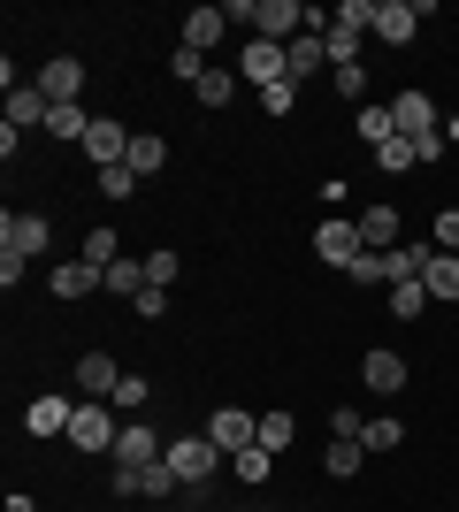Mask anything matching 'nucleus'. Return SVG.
Segmentation results:
<instances>
[{"label": "nucleus", "mask_w": 459, "mask_h": 512, "mask_svg": "<svg viewBox=\"0 0 459 512\" xmlns=\"http://www.w3.org/2000/svg\"><path fill=\"white\" fill-rule=\"evenodd\" d=\"M161 459H169V474L184 482V490H207V482H215V467H222V444H215V436H176Z\"/></svg>", "instance_id": "nucleus-1"}, {"label": "nucleus", "mask_w": 459, "mask_h": 512, "mask_svg": "<svg viewBox=\"0 0 459 512\" xmlns=\"http://www.w3.org/2000/svg\"><path fill=\"white\" fill-rule=\"evenodd\" d=\"M115 436H123V413H115L108 398H77L69 444H77V451H115Z\"/></svg>", "instance_id": "nucleus-2"}, {"label": "nucleus", "mask_w": 459, "mask_h": 512, "mask_svg": "<svg viewBox=\"0 0 459 512\" xmlns=\"http://www.w3.org/2000/svg\"><path fill=\"white\" fill-rule=\"evenodd\" d=\"M46 245H54V222H46V214H31V207H8V214H0V253L39 260Z\"/></svg>", "instance_id": "nucleus-3"}, {"label": "nucleus", "mask_w": 459, "mask_h": 512, "mask_svg": "<svg viewBox=\"0 0 459 512\" xmlns=\"http://www.w3.org/2000/svg\"><path fill=\"white\" fill-rule=\"evenodd\" d=\"M92 161V169H123V153H131V130L115 123V115H92V130H85V146H77Z\"/></svg>", "instance_id": "nucleus-4"}, {"label": "nucleus", "mask_w": 459, "mask_h": 512, "mask_svg": "<svg viewBox=\"0 0 459 512\" xmlns=\"http://www.w3.org/2000/svg\"><path fill=\"white\" fill-rule=\"evenodd\" d=\"M238 77H245V85H284V77H291V62H284V46H268V39H245V54H238Z\"/></svg>", "instance_id": "nucleus-5"}, {"label": "nucleus", "mask_w": 459, "mask_h": 512, "mask_svg": "<svg viewBox=\"0 0 459 512\" xmlns=\"http://www.w3.org/2000/svg\"><path fill=\"white\" fill-rule=\"evenodd\" d=\"M31 85H39L54 107H77V92H85V62H77V54H54V62H46Z\"/></svg>", "instance_id": "nucleus-6"}, {"label": "nucleus", "mask_w": 459, "mask_h": 512, "mask_svg": "<svg viewBox=\"0 0 459 512\" xmlns=\"http://www.w3.org/2000/svg\"><path fill=\"white\" fill-rule=\"evenodd\" d=\"M421 31V0H375V39L383 46H406Z\"/></svg>", "instance_id": "nucleus-7"}, {"label": "nucleus", "mask_w": 459, "mask_h": 512, "mask_svg": "<svg viewBox=\"0 0 459 512\" xmlns=\"http://www.w3.org/2000/svg\"><path fill=\"white\" fill-rule=\"evenodd\" d=\"M391 123H398V138H429V130H444L429 92H398V100H391Z\"/></svg>", "instance_id": "nucleus-8"}, {"label": "nucleus", "mask_w": 459, "mask_h": 512, "mask_svg": "<svg viewBox=\"0 0 459 512\" xmlns=\"http://www.w3.org/2000/svg\"><path fill=\"white\" fill-rule=\"evenodd\" d=\"M314 253H322L329 268H352V260L368 253V245H360V222H322V230H314Z\"/></svg>", "instance_id": "nucleus-9"}, {"label": "nucleus", "mask_w": 459, "mask_h": 512, "mask_svg": "<svg viewBox=\"0 0 459 512\" xmlns=\"http://www.w3.org/2000/svg\"><path fill=\"white\" fill-rule=\"evenodd\" d=\"M207 436H215V444L230 451V459H238V451H253V444H261V421H253V413H238V406H222L215 421H207Z\"/></svg>", "instance_id": "nucleus-10"}, {"label": "nucleus", "mask_w": 459, "mask_h": 512, "mask_svg": "<svg viewBox=\"0 0 459 512\" xmlns=\"http://www.w3.org/2000/svg\"><path fill=\"white\" fill-rule=\"evenodd\" d=\"M306 31V8L299 0H261V31H253V39H268V46H291Z\"/></svg>", "instance_id": "nucleus-11"}, {"label": "nucleus", "mask_w": 459, "mask_h": 512, "mask_svg": "<svg viewBox=\"0 0 459 512\" xmlns=\"http://www.w3.org/2000/svg\"><path fill=\"white\" fill-rule=\"evenodd\" d=\"M161 451H169V444H161L146 421H123V436H115V467H153Z\"/></svg>", "instance_id": "nucleus-12"}, {"label": "nucleus", "mask_w": 459, "mask_h": 512, "mask_svg": "<svg viewBox=\"0 0 459 512\" xmlns=\"http://www.w3.org/2000/svg\"><path fill=\"white\" fill-rule=\"evenodd\" d=\"M69 421H77V406H69V398H54V390L23 406V428H31V436H69Z\"/></svg>", "instance_id": "nucleus-13"}, {"label": "nucleus", "mask_w": 459, "mask_h": 512, "mask_svg": "<svg viewBox=\"0 0 459 512\" xmlns=\"http://www.w3.org/2000/svg\"><path fill=\"white\" fill-rule=\"evenodd\" d=\"M92 291H108V268H92L85 253L69 260V268H54V299H92Z\"/></svg>", "instance_id": "nucleus-14"}, {"label": "nucleus", "mask_w": 459, "mask_h": 512, "mask_svg": "<svg viewBox=\"0 0 459 512\" xmlns=\"http://www.w3.org/2000/svg\"><path fill=\"white\" fill-rule=\"evenodd\" d=\"M115 383H123V367H115L108 352H85V360H77V398H115Z\"/></svg>", "instance_id": "nucleus-15"}, {"label": "nucleus", "mask_w": 459, "mask_h": 512, "mask_svg": "<svg viewBox=\"0 0 459 512\" xmlns=\"http://www.w3.org/2000/svg\"><path fill=\"white\" fill-rule=\"evenodd\" d=\"M421 291L437 306H459V253H429V268H421Z\"/></svg>", "instance_id": "nucleus-16"}, {"label": "nucleus", "mask_w": 459, "mask_h": 512, "mask_svg": "<svg viewBox=\"0 0 459 512\" xmlns=\"http://www.w3.org/2000/svg\"><path fill=\"white\" fill-rule=\"evenodd\" d=\"M352 222H360V245H368V253H391L398 245V207H360Z\"/></svg>", "instance_id": "nucleus-17"}, {"label": "nucleus", "mask_w": 459, "mask_h": 512, "mask_svg": "<svg viewBox=\"0 0 459 512\" xmlns=\"http://www.w3.org/2000/svg\"><path fill=\"white\" fill-rule=\"evenodd\" d=\"M360 383H368V390H383V398H391V390H406V360H398V352H383V344H375L368 360H360Z\"/></svg>", "instance_id": "nucleus-18"}, {"label": "nucleus", "mask_w": 459, "mask_h": 512, "mask_svg": "<svg viewBox=\"0 0 459 512\" xmlns=\"http://www.w3.org/2000/svg\"><path fill=\"white\" fill-rule=\"evenodd\" d=\"M46 115H54V100H46L39 85H8V123L16 130H31V123L46 130Z\"/></svg>", "instance_id": "nucleus-19"}, {"label": "nucleus", "mask_w": 459, "mask_h": 512, "mask_svg": "<svg viewBox=\"0 0 459 512\" xmlns=\"http://www.w3.org/2000/svg\"><path fill=\"white\" fill-rule=\"evenodd\" d=\"M322 46H329V69H352V62H360V46H368V31H352V23H337V16H329Z\"/></svg>", "instance_id": "nucleus-20"}, {"label": "nucleus", "mask_w": 459, "mask_h": 512, "mask_svg": "<svg viewBox=\"0 0 459 512\" xmlns=\"http://www.w3.org/2000/svg\"><path fill=\"white\" fill-rule=\"evenodd\" d=\"M284 62H291V85H306V77H314V69H322V62H329V46H322V39H314V31H299V39H291V46H284Z\"/></svg>", "instance_id": "nucleus-21"}, {"label": "nucleus", "mask_w": 459, "mask_h": 512, "mask_svg": "<svg viewBox=\"0 0 459 512\" xmlns=\"http://www.w3.org/2000/svg\"><path fill=\"white\" fill-rule=\"evenodd\" d=\"M222 31H230V16H222V8H192V16H184V46H192V54H207Z\"/></svg>", "instance_id": "nucleus-22"}, {"label": "nucleus", "mask_w": 459, "mask_h": 512, "mask_svg": "<svg viewBox=\"0 0 459 512\" xmlns=\"http://www.w3.org/2000/svg\"><path fill=\"white\" fill-rule=\"evenodd\" d=\"M161 161H169V146H161V138H146V130H138L131 153H123V169H131V176H161Z\"/></svg>", "instance_id": "nucleus-23"}, {"label": "nucleus", "mask_w": 459, "mask_h": 512, "mask_svg": "<svg viewBox=\"0 0 459 512\" xmlns=\"http://www.w3.org/2000/svg\"><path fill=\"white\" fill-rule=\"evenodd\" d=\"M199 107H230V92H238V69H215V62H207V77H199Z\"/></svg>", "instance_id": "nucleus-24"}, {"label": "nucleus", "mask_w": 459, "mask_h": 512, "mask_svg": "<svg viewBox=\"0 0 459 512\" xmlns=\"http://www.w3.org/2000/svg\"><path fill=\"white\" fill-rule=\"evenodd\" d=\"M360 459H368V444H352V436H337V444L322 451V467L337 474V482H352V474H360Z\"/></svg>", "instance_id": "nucleus-25"}, {"label": "nucleus", "mask_w": 459, "mask_h": 512, "mask_svg": "<svg viewBox=\"0 0 459 512\" xmlns=\"http://www.w3.org/2000/svg\"><path fill=\"white\" fill-rule=\"evenodd\" d=\"M85 130H92L85 107H54V115H46V138H69V146H85Z\"/></svg>", "instance_id": "nucleus-26"}, {"label": "nucleus", "mask_w": 459, "mask_h": 512, "mask_svg": "<svg viewBox=\"0 0 459 512\" xmlns=\"http://www.w3.org/2000/svg\"><path fill=\"white\" fill-rule=\"evenodd\" d=\"M108 291H115V299H138V291H146V260L123 253V260L108 268Z\"/></svg>", "instance_id": "nucleus-27"}, {"label": "nucleus", "mask_w": 459, "mask_h": 512, "mask_svg": "<svg viewBox=\"0 0 459 512\" xmlns=\"http://www.w3.org/2000/svg\"><path fill=\"white\" fill-rule=\"evenodd\" d=\"M230 467H238V482H253V490H261L268 474H276V451H261V444H253V451H238Z\"/></svg>", "instance_id": "nucleus-28"}, {"label": "nucleus", "mask_w": 459, "mask_h": 512, "mask_svg": "<svg viewBox=\"0 0 459 512\" xmlns=\"http://www.w3.org/2000/svg\"><path fill=\"white\" fill-rule=\"evenodd\" d=\"M398 436H406V421H398V413H375V421L360 428V444H368V451H391Z\"/></svg>", "instance_id": "nucleus-29"}, {"label": "nucleus", "mask_w": 459, "mask_h": 512, "mask_svg": "<svg viewBox=\"0 0 459 512\" xmlns=\"http://www.w3.org/2000/svg\"><path fill=\"white\" fill-rule=\"evenodd\" d=\"M184 482L169 474V459H153V467H138V497H176Z\"/></svg>", "instance_id": "nucleus-30"}, {"label": "nucleus", "mask_w": 459, "mask_h": 512, "mask_svg": "<svg viewBox=\"0 0 459 512\" xmlns=\"http://www.w3.org/2000/svg\"><path fill=\"white\" fill-rule=\"evenodd\" d=\"M360 138H368V146L398 138V123H391V100H383V107H360Z\"/></svg>", "instance_id": "nucleus-31"}, {"label": "nucleus", "mask_w": 459, "mask_h": 512, "mask_svg": "<svg viewBox=\"0 0 459 512\" xmlns=\"http://www.w3.org/2000/svg\"><path fill=\"white\" fill-rule=\"evenodd\" d=\"M345 276H352V283H368V291H375V283L391 291V260H383V253H360V260L345 268Z\"/></svg>", "instance_id": "nucleus-32"}, {"label": "nucleus", "mask_w": 459, "mask_h": 512, "mask_svg": "<svg viewBox=\"0 0 459 512\" xmlns=\"http://www.w3.org/2000/svg\"><path fill=\"white\" fill-rule=\"evenodd\" d=\"M108 406H115V413H131V421H138V413H146V375H123Z\"/></svg>", "instance_id": "nucleus-33"}, {"label": "nucleus", "mask_w": 459, "mask_h": 512, "mask_svg": "<svg viewBox=\"0 0 459 512\" xmlns=\"http://www.w3.org/2000/svg\"><path fill=\"white\" fill-rule=\"evenodd\" d=\"M176 276H184V260H176L169 245H153V253H146V283H161V291H169Z\"/></svg>", "instance_id": "nucleus-34"}, {"label": "nucleus", "mask_w": 459, "mask_h": 512, "mask_svg": "<svg viewBox=\"0 0 459 512\" xmlns=\"http://www.w3.org/2000/svg\"><path fill=\"white\" fill-rule=\"evenodd\" d=\"M85 260H92V268H115V260H123V237H115V230H92L85 237Z\"/></svg>", "instance_id": "nucleus-35"}, {"label": "nucleus", "mask_w": 459, "mask_h": 512, "mask_svg": "<svg viewBox=\"0 0 459 512\" xmlns=\"http://www.w3.org/2000/svg\"><path fill=\"white\" fill-rule=\"evenodd\" d=\"M421 306H429V291H421V276H414V283H391V314H398V321H414Z\"/></svg>", "instance_id": "nucleus-36"}, {"label": "nucleus", "mask_w": 459, "mask_h": 512, "mask_svg": "<svg viewBox=\"0 0 459 512\" xmlns=\"http://www.w3.org/2000/svg\"><path fill=\"white\" fill-rule=\"evenodd\" d=\"M291 436H299V421H291V413H261V451H284Z\"/></svg>", "instance_id": "nucleus-37"}, {"label": "nucleus", "mask_w": 459, "mask_h": 512, "mask_svg": "<svg viewBox=\"0 0 459 512\" xmlns=\"http://www.w3.org/2000/svg\"><path fill=\"white\" fill-rule=\"evenodd\" d=\"M375 161H383V176L414 169V138H383V146H375Z\"/></svg>", "instance_id": "nucleus-38"}, {"label": "nucleus", "mask_w": 459, "mask_h": 512, "mask_svg": "<svg viewBox=\"0 0 459 512\" xmlns=\"http://www.w3.org/2000/svg\"><path fill=\"white\" fill-rule=\"evenodd\" d=\"M337 23H352V31L375 39V0H337Z\"/></svg>", "instance_id": "nucleus-39"}, {"label": "nucleus", "mask_w": 459, "mask_h": 512, "mask_svg": "<svg viewBox=\"0 0 459 512\" xmlns=\"http://www.w3.org/2000/svg\"><path fill=\"white\" fill-rule=\"evenodd\" d=\"M131 306H138V321H161V314H169V291H161V283H146Z\"/></svg>", "instance_id": "nucleus-40"}, {"label": "nucleus", "mask_w": 459, "mask_h": 512, "mask_svg": "<svg viewBox=\"0 0 459 512\" xmlns=\"http://www.w3.org/2000/svg\"><path fill=\"white\" fill-rule=\"evenodd\" d=\"M131 192H138L131 169H100V199H131Z\"/></svg>", "instance_id": "nucleus-41"}, {"label": "nucleus", "mask_w": 459, "mask_h": 512, "mask_svg": "<svg viewBox=\"0 0 459 512\" xmlns=\"http://www.w3.org/2000/svg\"><path fill=\"white\" fill-rule=\"evenodd\" d=\"M261 107H268V115H291V107H299V85H291V77H284V85H268Z\"/></svg>", "instance_id": "nucleus-42"}, {"label": "nucleus", "mask_w": 459, "mask_h": 512, "mask_svg": "<svg viewBox=\"0 0 459 512\" xmlns=\"http://www.w3.org/2000/svg\"><path fill=\"white\" fill-rule=\"evenodd\" d=\"M437 253H459V207H437Z\"/></svg>", "instance_id": "nucleus-43"}, {"label": "nucleus", "mask_w": 459, "mask_h": 512, "mask_svg": "<svg viewBox=\"0 0 459 512\" xmlns=\"http://www.w3.org/2000/svg\"><path fill=\"white\" fill-rule=\"evenodd\" d=\"M176 77H184V85H199V77H207V54H192V46H176Z\"/></svg>", "instance_id": "nucleus-44"}, {"label": "nucleus", "mask_w": 459, "mask_h": 512, "mask_svg": "<svg viewBox=\"0 0 459 512\" xmlns=\"http://www.w3.org/2000/svg\"><path fill=\"white\" fill-rule=\"evenodd\" d=\"M337 92H345V100H360V107H368V69H360V62H352V69H337Z\"/></svg>", "instance_id": "nucleus-45"}, {"label": "nucleus", "mask_w": 459, "mask_h": 512, "mask_svg": "<svg viewBox=\"0 0 459 512\" xmlns=\"http://www.w3.org/2000/svg\"><path fill=\"white\" fill-rule=\"evenodd\" d=\"M222 16H230V23H245V31H261V0H230Z\"/></svg>", "instance_id": "nucleus-46"}, {"label": "nucleus", "mask_w": 459, "mask_h": 512, "mask_svg": "<svg viewBox=\"0 0 459 512\" xmlns=\"http://www.w3.org/2000/svg\"><path fill=\"white\" fill-rule=\"evenodd\" d=\"M329 428H337V436H352V444H360V428H368V413H352V406H337V421H329Z\"/></svg>", "instance_id": "nucleus-47"}, {"label": "nucleus", "mask_w": 459, "mask_h": 512, "mask_svg": "<svg viewBox=\"0 0 459 512\" xmlns=\"http://www.w3.org/2000/svg\"><path fill=\"white\" fill-rule=\"evenodd\" d=\"M421 161H444V130H429V138H414V169Z\"/></svg>", "instance_id": "nucleus-48"}, {"label": "nucleus", "mask_w": 459, "mask_h": 512, "mask_svg": "<svg viewBox=\"0 0 459 512\" xmlns=\"http://www.w3.org/2000/svg\"><path fill=\"white\" fill-rule=\"evenodd\" d=\"M444 138H452V146H459V115H452V123H444Z\"/></svg>", "instance_id": "nucleus-49"}]
</instances>
